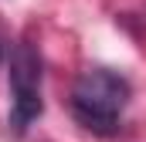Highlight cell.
I'll return each instance as SVG.
<instances>
[{"label":"cell","instance_id":"obj_2","mask_svg":"<svg viewBox=\"0 0 146 142\" xmlns=\"http://www.w3.org/2000/svg\"><path fill=\"white\" fill-rule=\"evenodd\" d=\"M10 129L27 132V125L41 118V58L31 44H14L10 51Z\"/></svg>","mask_w":146,"mask_h":142},{"label":"cell","instance_id":"obj_3","mask_svg":"<svg viewBox=\"0 0 146 142\" xmlns=\"http://www.w3.org/2000/svg\"><path fill=\"white\" fill-rule=\"evenodd\" d=\"M0 64H3V47H0Z\"/></svg>","mask_w":146,"mask_h":142},{"label":"cell","instance_id":"obj_1","mask_svg":"<svg viewBox=\"0 0 146 142\" xmlns=\"http://www.w3.org/2000/svg\"><path fill=\"white\" fill-rule=\"evenodd\" d=\"M129 81L109 68L85 71L72 88V115L82 129L95 135H112L122 108L129 105Z\"/></svg>","mask_w":146,"mask_h":142}]
</instances>
